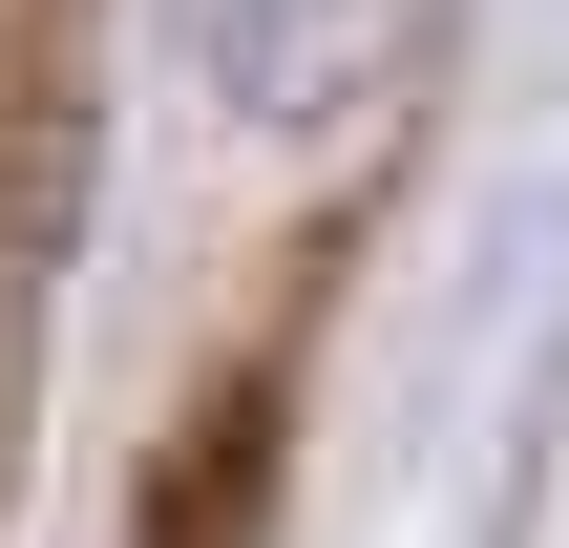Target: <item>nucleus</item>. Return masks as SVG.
<instances>
[{
	"label": "nucleus",
	"instance_id": "nucleus-1",
	"mask_svg": "<svg viewBox=\"0 0 569 548\" xmlns=\"http://www.w3.org/2000/svg\"><path fill=\"white\" fill-rule=\"evenodd\" d=\"M169 21H190V84L232 127H338L401 42V0H169Z\"/></svg>",
	"mask_w": 569,
	"mask_h": 548
}]
</instances>
